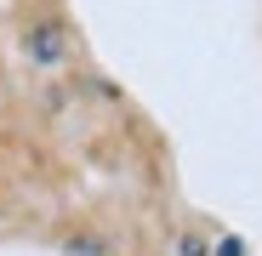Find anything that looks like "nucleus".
I'll return each instance as SVG.
<instances>
[{
  "mask_svg": "<svg viewBox=\"0 0 262 256\" xmlns=\"http://www.w3.org/2000/svg\"><path fill=\"white\" fill-rule=\"evenodd\" d=\"M29 52H34L40 63H57V57H63V34H57V29H34V34H29Z\"/></svg>",
  "mask_w": 262,
  "mask_h": 256,
  "instance_id": "nucleus-1",
  "label": "nucleus"
},
{
  "mask_svg": "<svg viewBox=\"0 0 262 256\" xmlns=\"http://www.w3.org/2000/svg\"><path fill=\"white\" fill-rule=\"evenodd\" d=\"M216 256H245V245H239V239H223V250H216Z\"/></svg>",
  "mask_w": 262,
  "mask_h": 256,
  "instance_id": "nucleus-2",
  "label": "nucleus"
}]
</instances>
